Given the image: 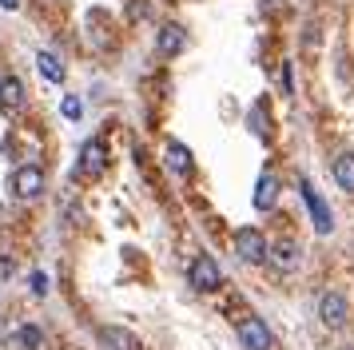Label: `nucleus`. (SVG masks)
Listing matches in <instances>:
<instances>
[{
	"label": "nucleus",
	"instance_id": "9b49d317",
	"mask_svg": "<svg viewBox=\"0 0 354 350\" xmlns=\"http://www.w3.org/2000/svg\"><path fill=\"white\" fill-rule=\"evenodd\" d=\"M274 199H279V179H274L271 172H263V175H259V183H255L251 203H255V211H271Z\"/></svg>",
	"mask_w": 354,
	"mask_h": 350
},
{
	"label": "nucleus",
	"instance_id": "0eeeda50",
	"mask_svg": "<svg viewBox=\"0 0 354 350\" xmlns=\"http://www.w3.org/2000/svg\"><path fill=\"white\" fill-rule=\"evenodd\" d=\"M235 334H239V342H243L247 350H271V342H274L271 331H267V322H263V318H255V315L243 318Z\"/></svg>",
	"mask_w": 354,
	"mask_h": 350
},
{
	"label": "nucleus",
	"instance_id": "6e6552de",
	"mask_svg": "<svg viewBox=\"0 0 354 350\" xmlns=\"http://www.w3.org/2000/svg\"><path fill=\"white\" fill-rule=\"evenodd\" d=\"M96 338L104 350H140V338L131 331H124V326H100Z\"/></svg>",
	"mask_w": 354,
	"mask_h": 350
},
{
	"label": "nucleus",
	"instance_id": "423d86ee",
	"mask_svg": "<svg viewBox=\"0 0 354 350\" xmlns=\"http://www.w3.org/2000/svg\"><path fill=\"white\" fill-rule=\"evenodd\" d=\"M104 167H108V147L100 140H84L80 156H76V172L88 175V179H96V175H104Z\"/></svg>",
	"mask_w": 354,
	"mask_h": 350
},
{
	"label": "nucleus",
	"instance_id": "39448f33",
	"mask_svg": "<svg viewBox=\"0 0 354 350\" xmlns=\"http://www.w3.org/2000/svg\"><path fill=\"white\" fill-rule=\"evenodd\" d=\"M319 318H322V326L338 331V326H346L351 306H346V299H342L338 291H322V295H319Z\"/></svg>",
	"mask_w": 354,
	"mask_h": 350
},
{
	"label": "nucleus",
	"instance_id": "7ed1b4c3",
	"mask_svg": "<svg viewBox=\"0 0 354 350\" xmlns=\"http://www.w3.org/2000/svg\"><path fill=\"white\" fill-rule=\"evenodd\" d=\"M12 195H17V199H24V203L40 199V195H44V172H40V167H32V163L17 167V172H12Z\"/></svg>",
	"mask_w": 354,
	"mask_h": 350
},
{
	"label": "nucleus",
	"instance_id": "4468645a",
	"mask_svg": "<svg viewBox=\"0 0 354 350\" xmlns=\"http://www.w3.org/2000/svg\"><path fill=\"white\" fill-rule=\"evenodd\" d=\"M36 68H40V76L48 80V84H60V80H64V64H60L56 52H44V48H40V52H36Z\"/></svg>",
	"mask_w": 354,
	"mask_h": 350
},
{
	"label": "nucleus",
	"instance_id": "20e7f679",
	"mask_svg": "<svg viewBox=\"0 0 354 350\" xmlns=\"http://www.w3.org/2000/svg\"><path fill=\"white\" fill-rule=\"evenodd\" d=\"M187 279H192L195 291H219L223 286V270H219V263L211 255H199L192 267H187Z\"/></svg>",
	"mask_w": 354,
	"mask_h": 350
},
{
	"label": "nucleus",
	"instance_id": "aec40b11",
	"mask_svg": "<svg viewBox=\"0 0 354 350\" xmlns=\"http://www.w3.org/2000/svg\"><path fill=\"white\" fill-rule=\"evenodd\" d=\"M0 8H8V12H17V8H20V0H0Z\"/></svg>",
	"mask_w": 354,
	"mask_h": 350
},
{
	"label": "nucleus",
	"instance_id": "a211bd4d",
	"mask_svg": "<svg viewBox=\"0 0 354 350\" xmlns=\"http://www.w3.org/2000/svg\"><path fill=\"white\" fill-rule=\"evenodd\" d=\"M28 283H32L36 299H40V295H48V275H44V270H32V279H28Z\"/></svg>",
	"mask_w": 354,
	"mask_h": 350
},
{
	"label": "nucleus",
	"instance_id": "2eb2a0df",
	"mask_svg": "<svg viewBox=\"0 0 354 350\" xmlns=\"http://www.w3.org/2000/svg\"><path fill=\"white\" fill-rule=\"evenodd\" d=\"M330 172H335V183L342 191H354V151H342V156L335 159Z\"/></svg>",
	"mask_w": 354,
	"mask_h": 350
},
{
	"label": "nucleus",
	"instance_id": "dca6fc26",
	"mask_svg": "<svg viewBox=\"0 0 354 350\" xmlns=\"http://www.w3.org/2000/svg\"><path fill=\"white\" fill-rule=\"evenodd\" d=\"M167 167H171V172L176 175H192V151H187V147H183V143H167Z\"/></svg>",
	"mask_w": 354,
	"mask_h": 350
},
{
	"label": "nucleus",
	"instance_id": "6ab92c4d",
	"mask_svg": "<svg viewBox=\"0 0 354 350\" xmlns=\"http://www.w3.org/2000/svg\"><path fill=\"white\" fill-rule=\"evenodd\" d=\"M8 275H12V263H8V259H0V279H8Z\"/></svg>",
	"mask_w": 354,
	"mask_h": 350
},
{
	"label": "nucleus",
	"instance_id": "f8f14e48",
	"mask_svg": "<svg viewBox=\"0 0 354 350\" xmlns=\"http://www.w3.org/2000/svg\"><path fill=\"white\" fill-rule=\"evenodd\" d=\"M24 108V84L17 76L0 80V111H20Z\"/></svg>",
	"mask_w": 354,
	"mask_h": 350
},
{
	"label": "nucleus",
	"instance_id": "ddd939ff",
	"mask_svg": "<svg viewBox=\"0 0 354 350\" xmlns=\"http://www.w3.org/2000/svg\"><path fill=\"white\" fill-rule=\"evenodd\" d=\"M156 48H160V56H179V52L187 48V36H183V28H179V24H163Z\"/></svg>",
	"mask_w": 354,
	"mask_h": 350
},
{
	"label": "nucleus",
	"instance_id": "f03ea898",
	"mask_svg": "<svg viewBox=\"0 0 354 350\" xmlns=\"http://www.w3.org/2000/svg\"><path fill=\"white\" fill-rule=\"evenodd\" d=\"M299 191H303V203L310 211V219H315V231L319 235H330L335 231V215H330V207L322 203V195L310 187V179H299Z\"/></svg>",
	"mask_w": 354,
	"mask_h": 350
},
{
	"label": "nucleus",
	"instance_id": "1a4fd4ad",
	"mask_svg": "<svg viewBox=\"0 0 354 350\" xmlns=\"http://www.w3.org/2000/svg\"><path fill=\"white\" fill-rule=\"evenodd\" d=\"M299 259H303V247H299L295 239H283V243L271 247V263H274V270H283V275H290V270L299 267Z\"/></svg>",
	"mask_w": 354,
	"mask_h": 350
},
{
	"label": "nucleus",
	"instance_id": "f257e3e1",
	"mask_svg": "<svg viewBox=\"0 0 354 350\" xmlns=\"http://www.w3.org/2000/svg\"><path fill=\"white\" fill-rule=\"evenodd\" d=\"M235 255H239L243 263L259 267V263L271 259V247H267V239L259 235L255 227H239V231H235Z\"/></svg>",
	"mask_w": 354,
	"mask_h": 350
},
{
	"label": "nucleus",
	"instance_id": "f3484780",
	"mask_svg": "<svg viewBox=\"0 0 354 350\" xmlns=\"http://www.w3.org/2000/svg\"><path fill=\"white\" fill-rule=\"evenodd\" d=\"M60 111H64L68 120H80L84 116V100L80 95H64V100H60Z\"/></svg>",
	"mask_w": 354,
	"mask_h": 350
},
{
	"label": "nucleus",
	"instance_id": "9d476101",
	"mask_svg": "<svg viewBox=\"0 0 354 350\" xmlns=\"http://www.w3.org/2000/svg\"><path fill=\"white\" fill-rule=\"evenodd\" d=\"M8 350H44V331L32 326V322H24V326H17L8 334Z\"/></svg>",
	"mask_w": 354,
	"mask_h": 350
}]
</instances>
